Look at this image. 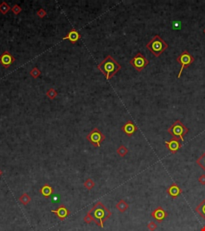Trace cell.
<instances>
[{
  "label": "cell",
  "mask_w": 205,
  "mask_h": 231,
  "mask_svg": "<svg viewBox=\"0 0 205 231\" xmlns=\"http://www.w3.org/2000/svg\"><path fill=\"white\" fill-rule=\"evenodd\" d=\"M53 192H54V189L48 184L43 185L42 188L40 189V193L46 198L50 197L51 194L53 193Z\"/></svg>",
  "instance_id": "obj_15"
},
{
  "label": "cell",
  "mask_w": 205,
  "mask_h": 231,
  "mask_svg": "<svg viewBox=\"0 0 205 231\" xmlns=\"http://www.w3.org/2000/svg\"><path fill=\"white\" fill-rule=\"evenodd\" d=\"M165 146L168 149V150L171 152V153L174 154L177 153V151L182 147V144H181L179 139L173 137L169 141H165Z\"/></svg>",
  "instance_id": "obj_9"
},
{
  "label": "cell",
  "mask_w": 205,
  "mask_h": 231,
  "mask_svg": "<svg viewBox=\"0 0 205 231\" xmlns=\"http://www.w3.org/2000/svg\"><path fill=\"white\" fill-rule=\"evenodd\" d=\"M15 58L8 51H3V53L0 56V64L4 68H10L15 63Z\"/></svg>",
  "instance_id": "obj_8"
},
{
  "label": "cell",
  "mask_w": 205,
  "mask_h": 231,
  "mask_svg": "<svg viewBox=\"0 0 205 231\" xmlns=\"http://www.w3.org/2000/svg\"><path fill=\"white\" fill-rule=\"evenodd\" d=\"M89 211L94 217L95 222L101 228H103V222L111 216V211L100 201H98Z\"/></svg>",
  "instance_id": "obj_2"
},
{
  "label": "cell",
  "mask_w": 205,
  "mask_h": 231,
  "mask_svg": "<svg viewBox=\"0 0 205 231\" xmlns=\"http://www.w3.org/2000/svg\"><path fill=\"white\" fill-rule=\"evenodd\" d=\"M51 212L56 214L58 218L61 221H64L66 218L71 214L70 210H67V208H66V206L63 205H60L56 210H51Z\"/></svg>",
  "instance_id": "obj_11"
},
{
  "label": "cell",
  "mask_w": 205,
  "mask_h": 231,
  "mask_svg": "<svg viewBox=\"0 0 205 231\" xmlns=\"http://www.w3.org/2000/svg\"><path fill=\"white\" fill-rule=\"evenodd\" d=\"M11 11H12V12L14 13L15 15H19V14L21 13V11L22 10L21 7H20L19 5L15 4L13 6L12 8H11Z\"/></svg>",
  "instance_id": "obj_27"
},
{
  "label": "cell",
  "mask_w": 205,
  "mask_h": 231,
  "mask_svg": "<svg viewBox=\"0 0 205 231\" xmlns=\"http://www.w3.org/2000/svg\"><path fill=\"white\" fill-rule=\"evenodd\" d=\"M83 221H84V222L87 223V224H90L91 222H94L95 221L94 217H93V215H92V214H91L90 211H88L87 214L84 216Z\"/></svg>",
  "instance_id": "obj_25"
},
{
  "label": "cell",
  "mask_w": 205,
  "mask_h": 231,
  "mask_svg": "<svg viewBox=\"0 0 205 231\" xmlns=\"http://www.w3.org/2000/svg\"><path fill=\"white\" fill-rule=\"evenodd\" d=\"M196 211L197 212V214H200L201 218L205 221V199L204 201H201L199 205H197V207L196 208Z\"/></svg>",
  "instance_id": "obj_17"
},
{
  "label": "cell",
  "mask_w": 205,
  "mask_h": 231,
  "mask_svg": "<svg viewBox=\"0 0 205 231\" xmlns=\"http://www.w3.org/2000/svg\"><path fill=\"white\" fill-rule=\"evenodd\" d=\"M36 15H38V18H40V19H43V18H45L46 16H47V11H46V10L43 8H39L37 10V11H36Z\"/></svg>",
  "instance_id": "obj_26"
},
{
  "label": "cell",
  "mask_w": 205,
  "mask_h": 231,
  "mask_svg": "<svg viewBox=\"0 0 205 231\" xmlns=\"http://www.w3.org/2000/svg\"><path fill=\"white\" fill-rule=\"evenodd\" d=\"M130 64L132 66L137 72H141L143 69H144L149 64V60L146 58L145 56L140 52H138L136 56L130 60Z\"/></svg>",
  "instance_id": "obj_7"
},
{
  "label": "cell",
  "mask_w": 205,
  "mask_h": 231,
  "mask_svg": "<svg viewBox=\"0 0 205 231\" xmlns=\"http://www.w3.org/2000/svg\"><path fill=\"white\" fill-rule=\"evenodd\" d=\"M198 181L202 185H205V174H202L200 177L198 178Z\"/></svg>",
  "instance_id": "obj_29"
},
{
  "label": "cell",
  "mask_w": 205,
  "mask_h": 231,
  "mask_svg": "<svg viewBox=\"0 0 205 231\" xmlns=\"http://www.w3.org/2000/svg\"><path fill=\"white\" fill-rule=\"evenodd\" d=\"M115 207H116L117 210L120 211V213H124V212L129 208V205H128L126 201H124V199H121V200L116 204Z\"/></svg>",
  "instance_id": "obj_16"
},
{
  "label": "cell",
  "mask_w": 205,
  "mask_h": 231,
  "mask_svg": "<svg viewBox=\"0 0 205 231\" xmlns=\"http://www.w3.org/2000/svg\"><path fill=\"white\" fill-rule=\"evenodd\" d=\"M105 136L103 133L97 128H93L87 135V139L90 143L95 148L100 147L102 141L105 140Z\"/></svg>",
  "instance_id": "obj_6"
},
{
  "label": "cell",
  "mask_w": 205,
  "mask_h": 231,
  "mask_svg": "<svg viewBox=\"0 0 205 231\" xmlns=\"http://www.w3.org/2000/svg\"><path fill=\"white\" fill-rule=\"evenodd\" d=\"M188 131L189 129L179 120H175L167 129V132L171 137L179 139L181 141H184V137L188 133Z\"/></svg>",
  "instance_id": "obj_4"
},
{
  "label": "cell",
  "mask_w": 205,
  "mask_h": 231,
  "mask_svg": "<svg viewBox=\"0 0 205 231\" xmlns=\"http://www.w3.org/2000/svg\"><path fill=\"white\" fill-rule=\"evenodd\" d=\"M204 33H205V29H204Z\"/></svg>",
  "instance_id": "obj_32"
},
{
  "label": "cell",
  "mask_w": 205,
  "mask_h": 231,
  "mask_svg": "<svg viewBox=\"0 0 205 231\" xmlns=\"http://www.w3.org/2000/svg\"><path fill=\"white\" fill-rule=\"evenodd\" d=\"M151 216L158 223H161L167 218V214L165 210L163 209V207L161 206H158L156 209L151 212Z\"/></svg>",
  "instance_id": "obj_10"
},
{
  "label": "cell",
  "mask_w": 205,
  "mask_h": 231,
  "mask_svg": "<svg viewBox=\"0 0 205 231\" xmlns=\"http://www.w3.org/2000/svg\"><path fill=\"white\" fill-rule=\"evenodd\" d=\"M2 174H3V171H2V170L0 169V177L2 176Z\"/></svg>",
  "instance_id": "obj_31"
},
{
  "label": "cell",
  "mask_w": 205,
  "mask_h": 231,
  "mask_svg": "<svg viewBox=\"0 0 205 231\" xmlns=\"http://www.w3.org/2000/svg\"><path fill=\"white\" fill-rule=\"evenodd\" d=\"M167 193H168V195L171 197L172 198H176L178 197L181 194L182 190L179 188V186L175 183L171 184L168 188L167 189Z\"/></svg>",
  "instance_id": "obj_14"
},
{
  "label": "cell",
  "mask_w": 205,
  "mask_h": 231,
  "mask_svg": "<svg viewBox=\"0 0 205 231\" xmlns=\"http://www.w3.org/2000/svg\"><path fill=\"white\" fill-rule=\"evenodd\" d=\"M196 164L205 172V153L204 154H202L200 157L197 159Z\"/></svg>",
  "instance_id": "obj_23"
},
{
  "label": "cell",
  "mask_w": 205,
  "mask_h": 231,
  "mask_svg": "<svg viewBox=\"0 0 205 231\" xmlns=\"http://www.w3.org/2000/svg\"><path fill=\"white\" fill-rule=\"evenodd\" d=\"M19 200L21 204H22L23 205H28V204L30 202V201H31V197H30L26 193H22L21 196L19 197Z\"/></svg>",
  "instance_id": "obj_19"
},
{
  "label": "cell",
  "mask_w": 205,
  "mask_h": 231,
  "mask_svg": "<svg viewBox=\"0 0 205 231\" xmlns=\"http://www.w3.org/2000/svg\"><path fill=\"white\" fill-rule=\"evenodd\" d=\"M95 181L92 179H91V178H88V179L86 180L85 181H84V183H83V186L87 189H88V190H91L95 187Z\"/></svg>",
  "instance_id": "obj_22"
},
{
  "label": "cell",
  "mask_w": 205,
  "mask_h": 231,
  "mask_svg": "<svg viewBox=\"0 0 205 231\" xmlns=\"http://www.w3.org/2000/svg\"><path fill=\"white\" fill-rule=\"evenodd\" d=\"M41 75V71L37 68V67H34L33 68L30 70V76L34 79H37L38 77L40 76Z\"/></svg>",
  "instance_id": "obj_24"
},
{
  "label": "cell",
  "mask_w": 205,
  "mask_h": 231,
  "mask_svg": "<svg viewBox=\"0 0 205 231\" xmlns=\"http://www.w3.org/2000/svg\"><path fill=\"white\" fill-rule=\"evenodd\" d=\"M168 47V44L159 35H155L153 38L146 44V48L155 57H159Z\"/></svg>",
  "instance_id": "obj_3"
},
{
  "label": "cell",
  "mask_w": 205,
  "mask_h": 231,
  "mask_svg": "<svg viewBox=\"0 0 205 231\" xmlns=\"http://www.w3.org/2000/svg\"><path fill=\"white\" fill-rule=\"evenodd\" d=\"M97 68L107 80H110L121 70V65L112 56L108 55L98 64Z\"/></svg>",
  "instance_id": "obj_1"
},
{
  "label": "cell",
  "mask_w": 205,
  "mask_h": 231,
  "mask_svg": "<svg viewBox=\"0 0 205 231\" xmlns=\"http://www.w3.org/2000/svg\"><path fill=\"white\" fill-rule=\"evenodd\" d=\"M58 95H59L58 92L55 88H49V89L47 90V93H46V96H47V98L50 99L51 100H55L58 96Z\"/></svg>",
  "instance_id": "obj_20"
},
{
  "label": "cell",
  "mask_w": 205,
  "mask_h": 231,
  "mask_svg": "<svg viewBox=\"0 0 205 231\" xmlns=\"http://www.w3.org/2000/svg\"><path fill=\"white\" fill-rule=\"evenodd\" d=\"M176 61L181 65V68H180V70H179V74H178V76H177V78L179 79L180 76H181V75H182V72H183L184 69L188 68V67L195 61V58L188 52V51L186 50V51H183V52L176 58Z\"/></svg>",
  "instance_id": "obj_5"
},
{
  "label": "cell",
  "mask_w": 205,
  "mask_h": 231,
  "mask_svg": "<svg viewBox=\"0 0 205 231\" xmlns=\"http://www.w3.org/2000/svg\"><path fill=\"white\" fill-rule=\"evenodd\" d=\"M11 10L10 5L6 2V1H3L0 3V12L2 13L3 15H7V13Z\"/></svg>",
  "instance_id": "obj_18"
},
{
  "label": "cell",
  "mask_w": 205,
  "mask_h": 231,
  "mask_svg": "<svg viewBox=\"0 0 205 231\" xmlns=\"http://www.w3.org/2000/svg\"><path fill=\"white\" fill-rule=\"evenodd\" d=\"M200 231H205V226H204L201 228Z\"/></svg>",
  "instance_id": "obj_30"
},
{
  "label": "cell",
  "mask_w": 205,
  "mask_h": 231,
  "mask_svg": "<svg viewBox=\"0 0 205 231\" xmlns=\"http://www.w3.org/2000/svg\"><path fill=\"white\" fill-rule=\"evenodd\" d=\"M121 130H122L128 137H132L133 134L138 130V128H137L136 125L134 124L132 121L128 120V121H127V122L122 126Z\"/></svg>",
  "instance_id": "obj_13"
},
{
  "label": "cell",
  "mask_w": 205,
  "mask_h": 231,
  "mask_svg": "<svg viewBox=\"0 0 205 231\" xmlns=\"http://www.w3.org/2000/svg\"><path fill=\"white\" fill-rule=\"evenodd\" d=\"M116 153H117V154H118L120 157H124L128 153V148H127L126 146H124L122 145H120V147L117 149Z\"/></svg>",
  "instance_id": "obj_21"
},
{
  "label": "cell",
  "mask_w": 205,
  "mask_h": 231,
  "mask_svg": "<svg viewBox=\"0 0 205 231\" xmlns=\"http://www.w3.org/2000/svg\"><path fill=\"white\" fill-rule=\"evenodd\" d=\"M158 227V225L154 221H151L148 224H147V229L149 230L150 231H155Z\"/></svg>",
  "instance_id": "obj_28"
},
{
  "label": "cell",
  "mask_w": 205,
  "mask_h": 231,
  "mask_svg": "<svg viewBox=\"0 0 205 231\" xmlns=\"http://www.w3.org/2000/svg\"><path fill=\"white\" fill-rule=\"evenodd\" d=\"M80 38H81V35H80V33L76 29L73 28L69 32H67V34L64 36L63 39V40H67V39L68 41H70L71 43L75 44Z\"/></svg>",
  "instance_id": "obj_12"
}]
</instances>
